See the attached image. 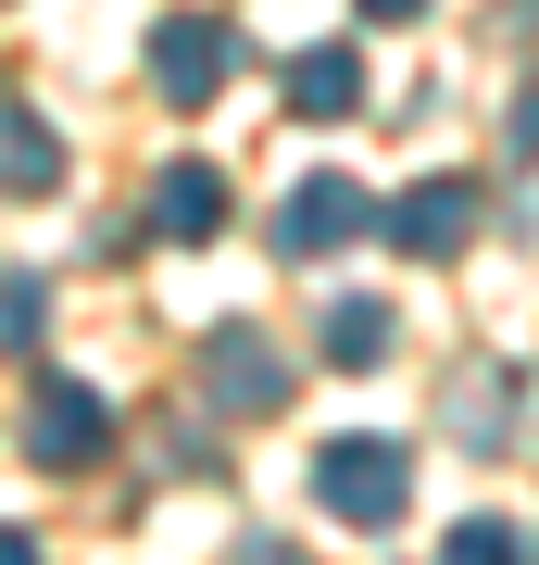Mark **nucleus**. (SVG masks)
Instances as JSON below:
<instances>
[{
	"label": "nucleus",
	"instance_id": "4",
	"mask_svg": "<svg viewBox=\"0 0 539 565\" xmlns=\"http://www.w3.org/2000/svg\"><path fill=\"white\" fill-rule=\"evenodd\" d=\"M389 239L414 252V264H452L464 239H477V189H464V177H427V189H401V202H389Z\"/></svg>",
	"mask_w": 539,
	"mask_h": 565
},
{
	"label": "nucleus",
	"instance_id": "11",
	"mask_svg": "<svg viewBox=\"0 0 539 565\" xmlns=\"http://www.w3.org/2000/svg\"><path fill=\"white\" fill-rule=\"evenodd\" d=\"M515 553H527L515 515H452V565H515Z\"/></svg>",
	"mask_w": 539,
	"mask_h": 565
},
{
	"label": "nucleus",
	"instance_id": "12",
	"mask_svg": "<svg viewBox=\"0 0 539 565\" xmlns=\"http://www.w3.org/2000/svg\"><path fill=\"white\" fill-rule=\"evenodd\" d=\"M0 565H39V541H25V527H13V515H0Z\"/></svg>",
	"mask_w": 539,
	"mask_h": 565
},
{
	"label": "nucleus",
	"instance_id": "1",
	"mask_svg": "<svg viewBox=\"0 0 539 565\" xmlns=\"http://www.w3.org/2000/svg\"><path fill=\"white\" fill-rule=\"evenodd\" d=\"M314 503L339 527H389L401 503H414V452L401 440H326L314 452Z\"/></svg>",
	"mask_w": 539,
	"mask_h": 565
},
{
	"label": "nucleus",
	"instance_id": "14",
	"mask_svg": "<svg viewBox=\"0 0 539 565\" xmlns=\"http://www.w3.org/2000/svg\"><path fill=\"white\" fill-rule=\"evenodd\" d=\"M364 13H377V25H414V13H427V0H364Z\"/></svg>",
	"mask_w": 539,
	"mask_h": 565
},
{
	"label": "nucleus",
	"instance_id": "9",
	"mask_svg": "<svg viewBox=\"0 0 539 565\" xmlns=\"http://www.w3.org/2000/svg\"><path fill=\"white\" fill-rule=\"evenodd\" d=\"M151 226H176V239H214V226H226V177H214V163H176V177L151 189Z\"/></svg>",
	"mask_w": 539,
	"mask_h": 565
},
{
	"label": "nucleus",
	"instance_id": "5",
	"mask_svg": "<svg viewBox=\"0 0 539 565\" xmlns=\"http://www.w3.org/2000/svg\"><path fill=\"white\" fill-rule=\"evenodd\" d=\"M201 390H214L226 415H277V403H289V364H277V340H251V327H226V340L201 352Z\"/></svg>",
	"mask_w": 539,
	"mask_h": 565
},
{
	"label": "nucleus",
	"instance_id": "6",
	"mask_svg": "<svg viewBox=\"0 0 539 565\" xmlns=\"http://www.w3.org/2000/svg\"><path fill=\"white\" fill-rule=\"evenodd\" d=\"M364 226H377V202H364L352 177H301L289 214H277V239L289 252H339V239H364Z\"/></svg>",
	"mask_w": 539,
	"mask_h": 565
},
{
	"label": "nucleus",
	"instance_id": "13",
	"mask_svg": "<svg viewBox=\"0 0 539 565\" xmlns=\"http://www.w3.org/2000/svg\"><path fill=\"white\" fill-rule=\"evenodd\" d=\"M515 151H539V88H527V102H515Z\"/></svg>",
	"mask_w": 539,
	"mask_h": 565
},
{
	"label": "nucleus",
	"instance_id": "7",
	"mask_svg": "<svg viewBox=\"0 0 539 565\" xmlns=\"http://www.w3.org/2000/svg\"><path fill=\"white\" fill-rule=\"evenodd\" d=\"M0 189H13V202H39V189H63V139L39 114L13 102V88H0Z\"/></svg>",
	"mask_w": 539,
	"mask_h": 565
},
{
	"label": "nucleus",
	"instance_id": "2",
	"mask_svg": "<svg viewBox=\"0 0 539 565\" xmlns=\"http://www.w3.org/2000/svg\"><path fill=\"white\" fill-rule=\"evenodd\" d=\"M25 452H39L51 478H88V465L114 452V415H100V390L39 377V390H25Z\"/></svg>",
	"mask_w": 539,
	"mask_h": 565
},
{
	"label": "nucleus",
	"instance_id": "3",
	"mask_svg": "<svg viewBox=\"0 0 539 565\" xmlns=\"http://www.w3.org/2000/svg\"><path fill=\"white\" fill-rule=\"evenodd\" d=\"M226 63H239L226 13H176V25L151 39V76H163V102H176V114H201V102H214V88H226Z\"/></svg>",
	"mask_w": 539,
	"mask_h": 565
},
{
	"label": "nucleus",
	"instance_id": "10",
	"mask_svg": "<svg viewBox=\"0 0 539 565\" xmlns=\"http://www.w3.org/2000/svg\"><path fill=\"white\" fill-rule=\"evenodd\" d=\"M326 364H389V302H326Z\"/></svg>",
	"mask_w": 539,
	"mask_h": 565
},
{
	"label": "nucleus",
	"instance_id": "8",
	"mask_svg": "<svg viewBox=\"0 0 539 565\" xmlns=\"http://www.w3.org/2000/svg\"><path fill=\"white\" fill-rule=\"evenodd\" d=\"M352 102H364V63L352 51H301L289 63V114L301 126H326V114H352Z\"/></svg>",
	"mask_w": 539,
	"mask_h": 565
}]
</instances>
